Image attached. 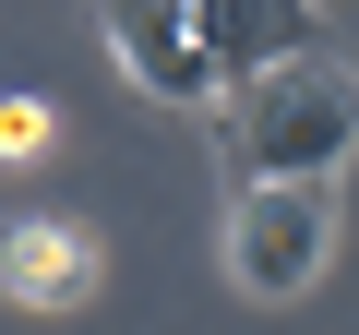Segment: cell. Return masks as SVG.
I'll list each match as a JSON object with an SVG mask.
<instances>
[{"label": "cell", "mask_w": 359, "mask_h": 335, "mask_svg": "<svg viewBox=\"0 0 359 335\" xmlns=\"http://www.w3.org/2000/svg\"><path fill=\"white\" fill-rule=\"evenodd\" d=\"M192 36H204L216 84H240V72L311 48V0H192Z\"/></svg>", "instance_id": "4"}, {"label": "cell", "mask_w": 359, "mask_h": 335, "mask_svg": "<svg viewBox=\"0 0 359 335\" xmlns=\"http://www.w3.org/2000/svg\"><path fill=\"white\" fill-rule=\"evenodd\" d=\"M180 13H192V0H180Z\"/></svg>", "instance_id": "7"}, {"label": "cell", "mask_w": 359, "mask_h": 335, "mask_svg": "<svg viewBox=\"0 0 359 335\" xmlns=\"http://www.w3.org/2000/svg\"><path fill=\"white\" fill-rule=\"evenodd\" d=\"M96 25H108L120 72H132L144 96H168V108H216V60H204V36H192L180 0H96Z\"/></svg>", "instance_id": "3"}, {"label": "cell", "mask_w": 359, "mask_h": 335, "mask_svg": "<svg viewBox=\"0 0 359 335\" xmlns=\"http://www.w3.org/2000/svg\"><path fill=\"white\" fill-rule=\"evenodd\" d=\"M335 252V180H252L228 204V275L252 299H299Z\"/></svg>", "instance_id": "2"}, {"label": "cell", "mask_w": 359, "mask_h": 335, "mask_svg": "<svg viewBox=\"0 0 359 335\" xmlns=\"http://www.w3.org/2000/svg\"><path fill=\"white\" fill-rule=\"evenodd\" d=\"M216 108H228L240 180H335V168H347V72L311 60V48L216 84Z\"/></svg>", "instance_id": "1"}, {"label": "cell", "mask_w": 359, "mask_h": 335, "mask_svg": "<svg viewBox=\"0 0 359 335\" xmlns=\"http://www.w3.org/2000/svg\"><path fill=\"white\" fill-rule=\"evenodd\" d=\"M0 287H13L25 311H72L96 287V240L60 228V216H25V228H0Z\"/></svg>", "instance_id": "5"}, {"label": "cell", "mask_w": 359, "mask_h": 335, "mask_svg": "<svg viewBox=\"0 0 359 335\" xmlns=\"http://www.w3.org/2000/svg\"><path fill=\"white\" fill-rule=\"evenodd\" d=\"M48 132H60V120H48L36 96H0V156H13V168H25V156H48Z\"/></svg>", "instance_id": "6"}]
</instances>
